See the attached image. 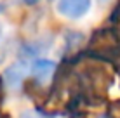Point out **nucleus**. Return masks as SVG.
Masks as SVG:
<instances>
[{"mask_svg": "<svg viewBox=\"0 0 120 118\" xmlns=\"http://www.w3.org/2000/svg\"><path fill=\"white\" fill-rule=\"evenodd\" d=\"M56 63L51 59H37L33 61V64L28 70V75H30V80L28 83L33 85V87H42L44 83L51 82L56 75Z\"/></svg>", "mask_w": 120, "mask_h": 118, "instance_id": "f257e3e1", "label": "nucleus"}, {"mask_svg": "<svg viewBox=\"0 0 120 118\" xmlns=\"http://www.w3.org/2000/svg\"><path fill=\"white\" fill-rule=\"evenodd\" d=\"M56 9L68 19H80L90 9V0H57Z\"/></svg>", "mask_w": 120, "mask_h": 118, "instance_id": "f03ea898", "label": "nucleus"}, {"mask_svg": "<svg viewBox=\"0 0 120 118\" xmlns=\"http://www.w3.org/2000/svg\"><path fill=\"white\" fill-rule=\"evenodd\" d=\"M28 70H30V68H28V64L24 63V61H19V63H14L12 66H9L4 71V75L0 76L4 87H11V89L19 87V85L23 83L24 76L28 75Z\"/></svg>", "mask_w": 120, "mask_h": 118, "instance_id": "7ed1b4c3", "label": "nucleus"}, {"mask_svg": "<svg viewBox=\"0 0 120 118\" xmlns=\"http://www.w3.org/2000/svg\"><path fill=\"white\" fill-rule=\"evenodd\" d=\"M19 118H52V116L44 109H24L19 115Z\"/></svg>", "mask_w": 120, "mask_h": 118, "instance_id": "20e7f679", "label": "nucleus"}, {"mask_svg": "<svg viewBox=\"0 0 120 118\" xmlns=\"http://www.w3.org/2000/svg\"><path fill=\"white\" fill-rule=\"evenodd\" d=\"M24 4H26V5H35V4H38L40 0H23Z\"/></svg>", "mask_w": 120, "mask_h": 118, "instance_id": "39448f33", "label": "nucleus"}, {"mask_svg": "<svg viewBox=\"0 0 120 118\" xmlns=\"http://www.w3.org/2000/svg\"><path fill=\"white\" fill-rule=\"evenodd\" d=\"M98 2H99V4H108L110 0H98Z\"/></svg>", "mask_w": 120, "mask_h": 118, "instance_id": "423d86ee", "label": "nucleus"}, {"mask_svg": "<svg viewBox=\"0 0 120 118\" xmlns=\"http://www.w3.org/2000/svg\"><path fill=\"white\" fill-rule=\"evenodd\" d=\"M0 36H2V24H0Z\"/></svg>", "mask_w": 120, "mask_h": 118, "instance_id": "0eeeda50", "label": "nucleus"}]
</instances>
